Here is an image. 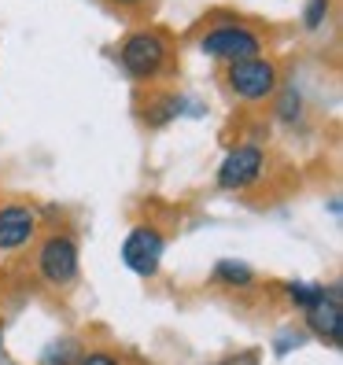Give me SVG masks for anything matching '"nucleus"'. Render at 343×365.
<instances>
[{
    "label": "nucleus",
    "mask_w": 343,
    "mask_h": 365,
    "mask_svg": "<svg viewBox=\"0 0 343 365\" xmlns=\"http://www.w3.org/2000/svg\"><path fill=\"white\" fill-rule=\"evenodd\" d=\"M118 63L122 71L130 74L133 81H155L170 71V41L163 30H130L118 48Z\"/></svg>",
    "instance_id": "obj_1"
},
{
    "label": "nucleus",
    "mask_w": 343,
    "mask_h": 365,
    "mask_svg": "<svg viewBox=\"0 0 343 365\" xmlns=\"http://www.w3.org/2000/svg\"><path fill=\"white\" fill-rule=\"evenodd\" d=\"M225 85L229 93L240 103H266L281 89V74H277V63L266 56H247L225 67Z\"/></svg>",
    "instance_id": "obj_2"
},
{
    "label": "nucleus",
    "mask_w": 343,
    "mask_h": 365,
    "mask_svg": "<svg viewBox=\"0 0 343 365\" xmlns=\"http://www.w3.org/2000/svg\"><path fill=\"white\" fill-rule=\"evenodd\" d=\"M200 52L210 59H222V63L262 56V34L240 23V19H225V23H214L200 34Z\"/></svg>",
    "instance_id": "obj_3"
},
{
    "label": "nucleus",
    "mask_w": 343,
    "mask_h": 365,
    "mask_svg": "<svg viewBox=\"0 0 343 365\" xmlns=\"http://www.w3.org/2000/svg\"><path fill=\"white\" fill-rule=\"evenodd\" d=\"M78 269H81L78 240L71 232H48L37 247V277L48 288L63 292V288H71L78 281Z\"/></svg>",
    "instance_id": "obj_4"
},
{
    "label": "nucleus",
    "mask_w": 343,
    "mask_h": 365,
    "mask_svg": "<svg viewBox=\"0 0 343 365\" xmlns=\"http://www.w3.org/2000/svg\"><path fill=\"white\" fill-rule=\"evenodd\" d=\"M163 251H166V232L152 222L133 225L122 240V262L137 277H155L163 266Z\"/></svg>",
    "instance_id": "obj_5"
},
{
    "label": "nucleus",
    "mask_w": 343,
    "mask_h": 365,
    "mask_svg": "<svg viewBox=\"0 0 343 365\" xmlns=\"http://www.w3.org/2000/svg\"><path fill=\"white\" fill-rule=\"evenodd\" d=\"M266 174V152L259 144H237L229 148L218 163V188L225 192H244L251 185H259Z\"/></svg>",
    "instance_id": "obj_6"
},
{
    "label": "nucleus",
    "mask_w": 343,
    "mask_h": 365,
    "mask_svg": "<svg viewBox=\"0 0 343 365\" xmlns=\"http://www.w3.org/2000/svg\"><path fill=\"white\" fill-rule=\"evenodd\" d=\"M37 236V210L30 203H4L0 207V251L15 255L30 247Z\"/></svg>",
    "instance_id": "obj_7"
},
{
    "label": "nucleus",
    "mask_w": 343,
    "mask_h": 365,
    "mask_svg": "<svg viewBox=\"0 0 343 365\" xmlns=\"http://www.w3.org/2000/svg\"><path fill=\"white\" fill-rule=\"evenodd\" d=\"M307 314V329L317 336V339H329V343H339V332H343V310H339V288H325V295Z\"/></svg>",
    "instance_id": "obj_8"
},
{
    "label": "nucleus",
    "mask_w": 343,
    "mask_h": 365,
    "mask_svg": "<svg viewBox=\"0 0 343 365\" xmlns=\"http://www.w3.org/2000/svg\"><path fill=\"white\" fill-rule=\"evenodd\" d=\"M214 281L229 284V288H251L255 269L247 262H237V259H222V262H214Z\"/></svg>",
    "instance_id": "obj_9"
},
{
    "label": "nucleus",
    "mask_w": 343,
    "mask_h": 365,
    "mask_svg": "<svg viewBox=\"0 0 343 365\" xmlns=\"http://www.w3.org/2000/svg\"><path fill=\"white\" fill-rule=\"evenodd\" d=\"M81 358V343L74 336H63V339H52L45 351H41L37 365H74Z\"/></svg>",
    "instance_id": "obj_10"
},
{
    "label": "nucleus",
    "mask_w": 343,
    "mask_h": 365,
    "mask_svg": "<svg viewBox=\"0 0 343 365\" xmlns=\"http://www.w3.org/2000/svg\"><path fill=\"white\" fill-rule=\"evenodd\" d=\"M285 292H288V299H292V307L295 310H310L321 295H325V284H307V281H292V284H285Z\"/></svg>",
    "instance_id": "obj_11"
},
{
    "label": "nucleus",
    "mask_w": 343,
    "mask_h": 365,
    "mask_svg": "<svg viewBox=\"0 0 343 365\" xmlns=\"http://www.w3.org/2000/svg\"><path fill=\"white\" fill-rule=\"evenodd\" d=\"M277 115H281V122H288V125H295L299 118H303V93H299L295 85L281 89V96H277Z\"/></svg>",
    "instance_id": "obj_12"
},
{
    "label": "nucleus",
    "mask_w": 343,
    "mask_h": 365,
    "mask_svg": "<svg viewBox=\"0 0 343 365\" xmlns=\"http://www.w3.org/2000/svg\"><path fill=\"white\" fill-rule=\"evenodd\" d=\"M181 111H185V96H181V93H166V96H163V103L155 107V111H148V122L166 125V122H174Z\"/></svg>",
    "instance_id": "obj_13"
},
{
    "label": "nucleus",
    "mask_w": 343,
    "mask_h": 365,
    "mask_svg": "<svg viewBox=\"0 0 343 365\" xmlns=\"http://www.w3.org/2000/svg\"><path fill=\"white\" fill-rule=\"evenodd\" d=\"M329 8H332V0H307L303 4V26L307 30H321L325 19H329Z\"/></svg>",
    "instance_id": "obj_14"
},
{
    "label": "nucleus",
    "mask_w": 343,
    "mask_h": 365,
    "mask_svg": "<svg viewBox=\"0 0 343 365\" xmlns=\"http://www.w3.org/2000/svg\"><path fill=\"white\" fill-rule=\"evenodd\" d=\"M74 365H126V358L107 347H96V351H81V358Z\"/></svg>",
    "instance_id": "obj_15"
},
{
    "label": "nucleus",
    "mask_w": 343,
    "mask_h": 365,
    "mask_svg": "<svg viewBox=\"0 0 343 365\" xmlns=\"http://www.w3.org/2000/svg\"><path fill=\"white\" fill-rule=\"evenodd\" d=\"M115 4H140V0H115Z\"/></svg>",
    "instance_id": "obj_16"
},
{
    "label": "nucleus",
    "mask_w": 343,
    "mask_h": 365,
    "mask_svg": "<svg viewBox=\"0 0 343 365\" xmlns=\"http://www.w3.org/2000/svg\"><path fill=\"white\" fill-rule=\"evenodd\" d=\"M0 347H4V329H0Z\"/></svg>",
    "instance_id": "obj_17"
},
{
    "label": "nucleus",
    "mask_w": 343,
    "mask_h": 365,
    "mask_svg": "<svg viewBox=\"0 0 343 365\" xmlns=\"http://www.w3.org/2000/svg\"><path fill=\"white\" fill-rule=\"evenodd\" d=\"M214 365H225V361H214Z\"/></svg>",
    "instance_id": "obj_18"
}]
</instances>
